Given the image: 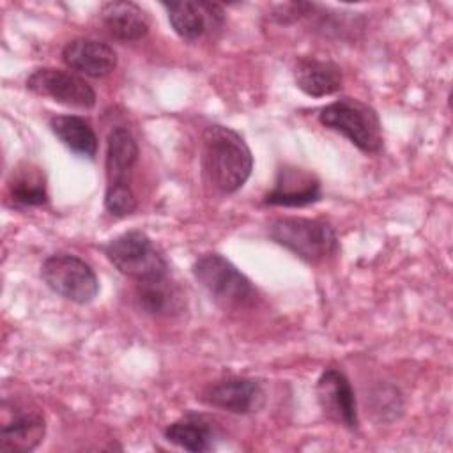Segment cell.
<instances>
[{"label": "cell", "instance_id": "obj_4", "mask_svg": "<svg viewBox=\"0 0 453 453\" xmlns=\"http://www.w3.org/2000/svg\"><path fill=\"white\" fill-rule=\"evenodd\" d=\"M267 234L276 244L310 264L324 262L340 250L334 228L324 219L283 216L269 223Z\"/></svg>", "mask_w": 453, "mask_h": 453}, {"label": "cell", "instance_id": "obj_7", "mask_svg": "<svg viewBox=\"0 0 453 453\" xmlns=\"http://www.w3.org/2000/svg\"><path fill=\"white\" fill-rule=\"evenodd\" d=\"M41 278L51 292L76 304H88L99 294L96 271L71 253L50 255L41 264Z\"/></svg>", "mask_w": 453, "mask_h": 453}, {"label": "cell", "instance_id": "obj_10", "mask_svg": "<svg viewBox=\"0 0 453 453\" xmlns=\"http://www.w3.org/2000/svg\"><path fill=\"white\" fill-rule=\"evenodd\" d=\"M317 402L327 419L349 430H357V402L347 375L338 368H326L315 386Z\"/></svg>", "mask_w": 453, "mask_h": 453}, {"label": "cell", "instance_id": "obj_12", "mask_svg": "<svg viewBox=\"0 0 453 453\" xmlns=\"http://www.w3.org/2000/svg\"><path fill=\"white\" fill-rule=\"evenodd\" d=\"M322 198L319 177L299 166H281L273 189L264 196V205L304 207Z\"/></svg>", "mask_w": 453, "mask_h": 453}, {"label": "cell", "instance_id": "obj_11", "mask_svg": "<svg viewBox=\"0 0 453 453\" xmlns=\"http://www.w3.org/2000/svg\"><path fill=\"white\" fill-rule=\"evenodd\" d=\"M175 34L186 41H198L223 27L225 12L221 5L203 0H182L163 4Z\"/></svg>", "mask_w": 453, "mask_h": 453}, {"label": "cell", "instance_id": "obj_18", "mask_svg": "<svg viewBox=\"0 0 453 453\" xmlns=\"http://www.w3.org/2000/svg\"><path fill=\"white\" fill-rule=\"evenodd\" d=\"M51 133L73 154L94 159L97 154V134L90 122L80 115H55L50 119Z\"/></svg>", "mask_w": 453, "mask_h": 453}, {"label": "cell", "instance_id": "obj_13", "mask_svg": "<svg viewBox=\"0 0 453 453\" xmlns=\"http://www.w3.org/2000/svg\"><path fill=\"white\" fill-rule=\"evenodd\" d=\"M202 402L232 414H250L262 409L265 393L255 379L230 377L209 386L202 393Z\"/></svg>", "mask_w": 453, "mask_h": 453}, {"label": "cell", "instance_id": "obj_1", "mask_svg": "<svg viewBox=\"0 0 453 453\" xmlns=\"http://www.w3.org/2000/svg\"><path fill=\"white\" fill-rule=\"evenodd\" d=\"M202 170L216 191L232 195L251 175V149L235 129L219 124L209 126L202 136Z\"/></svg>", "mask_w": 453, "mask_h": 453}, {"label": "cell", "instance_id": "obj_15", "mask_svg": "<svg viewBox=\"0 0 453 453\" xmlns=\"http://www.w3.org/2000/svg\"><path fill=\"white\" fill-rule=\"evenodd\" d=\"M99 21L103 28L117 41L133 42L149 34V16L134 2L113 0L106 2L99 9Z\"/></svg>", "mask_w": 453, "mask_h": 453}, {"label": "cell", "instance_id": "obj_20", "mask_svg": "<svg viewBox=\"0 0 453 453\" xmlns=\"http://www.w3.org/2000/svg\"><path fill=\"white\" fill-rule=\"evenodd\" d=\"M9 196L19 207L44 205L48 202V189L42 170L30 163L18 166L9 179Z\"/></svg>", "mask_w": 453, "mask_h": 453}, {"label": "cell", "instance_id": "obj_3", "mask_svg": "<svg viewBox=\"0 0 453 453\" xmlns=\"http://www.w3.org/2000/svg\"><path fill=\"white\" fill-rule=\"evenodd\" d=\"M191 271L214 303L225 310H246L255 306L258 299V290L251 280L219 253L200 255Z\"/></svg>", "mask_w": 453, "mask_h": 453}, {"label": "cell", "instance_id": "obj_21", "mask_svg": "<svg viewBox=\"0 0 453 453\" xmlns=\"http://www.w3.org/2000/svg\"><path fill=\"white\" fill-rule=\"evenodd\" d=\"M372 412L379 414L380 421H389L388 414H391V419H396L402 414L403 409V402H402V395L396 388L393 386H382L379 388L373 395H372Z\"/></svg>", "mask_w": 453, "mask_h": 453}, {"label": "cell", "instance_id": "obj_8", "mask_svg": "<svg viewBox=\"0 0 453 453\" xmlns=\"http://www.w3.org/2000/svg\"><path fill=\"white\" fill-rule=\"evenodd\" d=\"M46 434V419L34 402L9 398L2 400L0 449L5 453H28L35 449Z\"/></svg>", "mask_w": 453, "mask_h": 453}, {"label": "cell", "instance_id": "obj_14", "mask_svg": "<svg viewBox=\"0 0 453 453\" xmlns=\"http://www.w3.org/2000/svg\"><path fill=\"white\" fill-rule=\"evenodd\" d=\"M62 60L69 69L88 78H104L117 67L115 50L108 42L90 37L69 41L62 50Z\"/></svg>", "mask_w": 453, "mask_h": 453}, {"label": "cell", "instance_id": "obj_9", "mask_svg": "<svg viewBox=\"0 0 453 453\" xmlns=\"http://www.w3.org/2000/svg\"><path fill=\"white\" fill-rule=\"evenodd\" d=\"M27 88L64 106L90 110L96 104V90L81 76L57 67L32 71L27 78Z\"/></svg>", "mask_w": 453, "mask_h": 453}, {"label": "cell", "instance_id": "obj_19", "mask_svg": "<svg viewBox=\"0 0 453 453\" xmlns=\"http://www.w3.org/2000/svg\"><path fill=\"white\" fill-rule=\"evenodd\" d=\"M136 283V301L145 313L154 317H166L173 311H179L180 294L168 274Z\"/></svg>", "mask_w": 453, "mask_h": 453}, {"label": "cell", "instance_id": "obj_17", "mask_svg": "<svg viewBox=\"0 0 453 453\" xmlns=\"http://www.w3.org/2000/svg\"><path fill=\"white\" fill-rule=\"evenodd\" d=\"M165 439L186 451L202 453L212 449L216 428L207 416L188 412L165 428Z\"/></svg>", "mask_w": 453, "mask_h": 453}, {"label": "cell", "instance_id": "obj_5", "mask_svg": "<svg viewBox=\"0 0 453 453\" xmlns=\"http://www.w3.org/2000/svg\"><path fill=\"white\" fill-rule=\"evenodd\" d=\"M319 122L343 134L365 154H375L382 149V124L368 103L354 97L336 99L319 111Z\"/></svg>", "mask_w": 453, "mask_h": 453}, {"label": "cell", "instance_id": "obj_16", "mask_svg": "<svg viewBox=\"0 0 453 453\" xmlns=\"http://www.w3.org/2000/svg\"><path fill=\"white\" fill-rule=\"evenodd\" d=\"M294 81L310 97H326L342 90L343 73L331 60L303 57L294 65Z\"/></svg>", "mask_w": 453, "mask_h": 453}, {"label": "cell", "instance_id": "obj_6", "mask_svg": "<svg viewBox=\"0 0 453 453\" xmlns=\"http://www.w3.org/2000/svg\"><path fill=\"white\" fill-rule=\"evenodd\" d=\"M106 258L127 278L145 281L168 274V262L142 230L124 232L103 246Z\"/></svg>", "mask_w": 453, "mask_h": 453}, {"label": "cell", "instance_id": "obj_2", "mask_svg": "<svg viewBox=\"0 0 453 453\" xmlns=\"http://www.w3.org/2000/svg\"><path fill=\"white\" fill-rule=\"evenodd\" d=\"M138 154L136 138L129 129L117 126L108 133L104 157V209L115 218L129 216L138 205L133 191V168L138 161Z\"/></svg>", "mask_w": 453, "mask_h": 453}]
</instances>
